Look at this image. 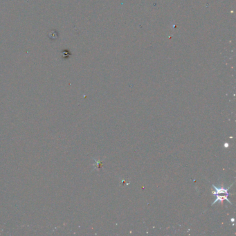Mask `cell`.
<instances>
[{
    "label": "cell",
    "mask_w": 236,
    "mask_h": 236,
    "mask_svg": "<svg viewBox=\"0 0 236 236\" xmlns=\"http://www.w3.org/2000/svg\"><path fill=\"white\" fill-rule=\"evenodd\" d=\"M213 188L215 189V191H213V195H216V199L213 201V203L212 204V205L215 204H216L217 201H223L224 200H227L229 204H231V202L228 199V196H229V193H228V191L229 189L231 188V186L228 188H217L215 185H213Z\"/></svg>",
    "instance_id": "6da1fadb"
}]
</instances>
